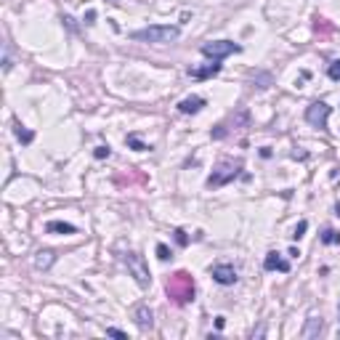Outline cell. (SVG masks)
Returning a JSON list of instances; mask_svg holds the SVG:
<instances>
[{"instance_id":"obj_13","label":"cell","mask_w":340,"mask_h":340,"mask_svg":"<svg viewBox=\"0 0 340 340\" xmlns=\"http://www.w3.org/2000/svg\"><path fill=\"white\" fill-rule=\"evenodd\" d=\"M45 229L51 231V234H75V226L67 221H48L45 223Z\"/></svg>"},{"instance_id":"obj_5","label":"cell","mask_w":340,"mask_h":340,"mask_svg":"<svg viewBox=\"0 0 340 340\" xmlns=\"http://www.w3.org/2000/svg\"><path fill=\"white\" fill-rule=\"evenodd\" d=\"M199 51H202L207 59L221 61V59L231 56V53H239V51H242V45H239V43H231V40H213V43H205Z\"/></svg>"},{"instance_id":"obj_25","label":"cell","mask_w":340,"mask_h":340,"mask_svg":"<svg viewBox=\"0 0 340 340\" xmlns=\"http://www.w3.org/2000/svg\"><path fill=\"white\" fill-rule=\"evenodd\" d=\"M93 19H96V11H88V13H85V21H88V24H93Z\"/></svg>"},{"instance_id":"obj_17","label":"cell","mask_w":340,"mask_h":340,"mask_svg":"<svg viewBox=\"0 0 340 340\" xmlns=\"http://www.w3.org/2000/svg\"><path fill=\"white\" fill-rule=\"evenodd\" d=\"M125 141H128V146H133L136 152H146V149H152V146H146L144 141H138V136H128Z\"/></svg>"},{"instance_id":"obj_2","label":"cell","mask_w":340,"mask_h":340,"mask_svg":"<svg viewBox=\"0 0 340 340\" xmlns=\"http://www.w3.org/2000/svg\"><path fill=\"white\" fill-rule=\"evenodd\" d=\"M168 295L175 300V303H189L194 300V279L186 271L173 274V279L168 282Z\"/></svg>"},{"instance_id":"obj_16","label":"cell","mask_w":340,"mask_h":340,"mask_svg":"<svg viewBox=\"0 0 340 340\" xmlns=\"http://www.w3.org/2000/svg\"><path fill=\"white\" fill-rule=\"evenodd\" d=\"M322 242H324V245H340V231L324 229V231H322Z\"/></svg>"},{"instance_id":"obj_10","label":"cell","mask_w":340,"mask_h":340,"mask_svg":"<svg viewBox=\"0 0 340 340\" xmlns=\"http://www.w3.org/2000/svg\"><path fill=\"white\" fill-rule=\"evenodd\" d=\"M263 268H266V271H282V274H287L290 271V263L282 258L279 253H268L266 260H263Z\"/></svg>"},{"instance_id":"obj_18","label":"cell","mask_w":340,"mask_h":340,"mask_svg":"<svg viewBox=\"0 0 340 340\" xmlns=\"http://www.w3.org/2000/svg\"><path fill=\"white\" fill-rule=\"evenodd\" d=\"M327 75H330V80H335V83H340V59H338V61H332V64H330V69H327Z\"/></svg>"},{"instance_id":"obj_6","label":"cell","mask_w":340,"mask_h":340,"mask_svg":"<svg viewBox=\"0 0 340 340\" xmlns=\"http://www.w3.org/2000/svg\"><path fill=\"white\" fill-rule=\"evenodd\" d=\"M330 112H332V106H330V104H324V101H314V104L306 109V120L311 122L314 128H319V130H327Z\"/></svg>"},{"instance_id":"obj_21","label":"cell","mask_w":340,"mask_h":340,"mask_svg":"<svg viewBox=\"0 0 340 340\" xmlns=\"http://www.w3.org/2000/svg\"><path fill=\"white\" fill-rule=\"evenodd\" d=\"M157 258H160V260H168V258H170L168 245H157Z\"/></svg>"},{"instance_id":"obj_15","label":"cell","mask_w":340,"mask_h":340,"mask_svg":"<svg viewBox=\"0 0 340 340\" xmlns=\"http://www.w3.org/2000/svg\"><path fill=\"white\" fill-rule=\"evenodd\" d=\"M13 133H16V138H19L21 144H32V138H35L32 130H27L21 122H13Z\"/></svg>"},{"instance_id":"obj_12","label":"cell","mask_w":340,"mask_h":340,"mask_svg":"<svg viewBox=\"0 0 340 340\" xmlns=\"http://www.w3.org/2000/svg\"><path fill=\"white\" fill-rule=\"evenodd\" d=\"M205 106V98H199V96H189V98H183V101L178 104V112L183 114H197L199 109Z\"/></svg>"},{"instance_id":"obj_19","label":"cell","mask_w":340,"mask_h":340,"mask_svg":"<svg viewBox=\"0 0 340 340\" xmlns=\"http://www.w3.org/2000/svg\"><path fill=\"white\" fill-rule=\"evenodd\" d=\"M13 67V61H11V48H8V43H5V53H3V69L8 72V69Z\"/></svg>"},{"instance_id":"obj_14","label":"cell","mask_w":340,"mask_h":340,"mask_svg":"<svg viewBox=\"0 0 340 340\" xmlns=\"http://www.w3.org/2000/svg\"><path fill=\"white\" fill-rule=\"evenodd\" d=\"M53 260H56V255H53L51 250H40L35 255V266L40 268V271H45V268H51L53 266Z\"/></svg>"},{"instance_id":"obj_11","label":"cell","mask_w":340,"mask_h":340,"mask_svg":"<svg viewBox=\"0 0 340 340\" xmlns=\"http://www.w3.org/2000/svg\"><path fill=\"white\" fill-rule=\"evenodd\" d=\"M218 72H221V61H210V64H205V67L189 69V75L194 77V80H207V77H215Z\"/></svg>"},{"instance_id":"obj_3","label":"cell","mask_w":340,"mask_h":340,"mask_svg":"<svg viewBox=\"0 0 340 340\" xmlns=\"http://www.w3.org/2000/svg\"><path fill=\"white\" fill-rule=\"evenodd\" d=\"M242 173V162H234V160H223L218 168L210 173V178H207V186L210 189H218V186H223V183H229V181H234L237 175Z\"/></svg>"},{"instance_id":"obj_27","label":"cell","mask_w":340,"mask_h":340,"mask_svg":"<svg viewBox=\"0 0 340 340\" xmlns=\"http://www.w3.org/2000/svg\"><path fill=\"white\" fill-rule=\"evenodd\" d=\"M338 324H340V303H338Z\"/></svg>"},{"instance_id":"obj_7","label":"cell","mask_w":340,"mask_h":340,"mask_svg":"<svg viewBox=\"0 0 340 340\" xmlns=\"http://www.w3.org/2000/svg\"><path fill=\"white\" fill-rule=\"evenodd\" d=\"M210 274H213V279L218 282V284H234L239 279V274H237V268L231 266V263H215L210 268Z\"/></svg>"},{"instance_id":"obj_20","label":"cell","mask_w":340,"mask_h":340,"mask_svg":"<svg viewBox=\"0 0 340 340\" xmlns=\"http://www.w3.org/2000/svg\"><path fill=\"white\" fill-rule=\"evenodd\" d=\"M306 229H308V223H306V221H300L298 226H295V234H292V239H300V237L306 234Z\"/></svg>"},{"instance_id":"obj_26","label":"cell","mask_w":340,"mask_h":340,"mask_svg":"<svg viewBox=\"0 0 340 340\" xmlns=\"http://www.w3.org/2000/svg\"><path fill=\"white\" fill-rule=\"evenodd\" d=\"M335 215H340V202L335 205Z\"/></svg>"},{"instance_id":"obj_8","label":"cell","mask_w":340,"mask_h":340,"mask_svg":"<svg viewBox=\"0 0 340 340\" xmlns=\"http://www.w3.org/2000/svg\"><path fill=\"white\" fill-rule=\"evenodd\" d=\"M133 322H136L141 330H152V324H154V314H152L149 303H138V306L133 308Z\"/></svg>"},{"instance_id":"obj_23","label":"cell","mask_w":340,"mask_h":340,"mask_svg":"<svg viewBox=\"0 0 340 340\" xmlns=\"http://www.w3.org/2000/svg\"><path fill=\"white\" fill-rule=\"evenodd\" d=\"M175 239H178V245H189V237H186V231H175Z\"/></svg>"},{"instance_id":"obj_22","label":"cell","mask_w":340,"mask_h":340,"mask_svg":"<svg viewBox=\"0 0 340 340\" xmlns=\"http://www.w3.org/2000/svg\"><path fill=\"white\" fill-rule=\"evenodd\" d=\"M93 154H96V157H98V160H104V157H109V146H98V149H96Z\"/></svg>"},{"instance_id":"obj_4","label":"cell","mask_w":340,"mask_h":340,"mask_svg":"<svg viewBox=\"0 0 340 340\" xmlns=\"http://www.w3.org/2000/svg\"><path fill=\"white\" fill-rule=\"evenodd\" d=\"M122 260H125L128 271L133 274V279L141 284V287H149V284H152V276H149V266H146L144 255H138V253H125V255H122Z\"/></svg>"},{"instance_id":"obj_24","label":"cell","mask_w":340,"mask_h":340,"mask_svg":"<svg viewBox=\"0 0 340 340\" xmlns=\"http://www.w3.org/2000/svg\"><path fill=\"white\" fill-rule=\"evenodd\" d=\"M106 335H112V338H128L125 332H122V330H117V327H109V330H106Z\"/></svg>"},{"instance_id":"obj_1","label":"cell","mask_w":340,"mask_h":340,"mask_svg":"<svg viewBox=\"0 0 340 340\" xmlns=\"http://www.w3.org/2000/svg\"><path fill=\"white\" fill-rule=\"evenodd\" d=\"M181 35L178 27H170V24H154V27H146V29H136L130 32V37L138 43H170Z\"/></svg>"},{"instance_id":"obj_9","label":"cell","mask_w":340,"mask_h":340,"mask_svg":"<svg viewBox=\"0 0 340 340\" xmlns=\"http://www.w3.org/2000/svg\"><path fill=\"white\" fill-rule=\"evenodd\" d=\"M322 332H324V319H322V316H316V314H311L306 319V327H303L300 335H303L306 340H311V338H319Z\"/></svg>"}]
</instances>
